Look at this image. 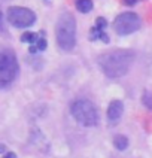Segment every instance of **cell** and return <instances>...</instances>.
Instances as JSON below:
<instances>
[{
	"mask_svg": "<svg viewBox=\"0 0 152 158\" xmlns=\"http://www.w3.org/2000/svg\"><path fill=\"white\" fill-rule=\"evenodd\" d=\"M142 102L148 109H152V93L145 91V94H143V97H142Z\"/></svg>",
	"mask_w": 152,
	"mask_h": 158,
	"instance_id": "obj_13",
	"label": "cell"
},
{
	"mask_svg": "<svg viewBox=\"0 0 152 158\" xmlns=\"http://www.w3.org/2000/svg\"><path fill=\"white\" fill-rule=\"evenodd\" d=\"M8 21L17 28H27L36 23V14L24 6H10L6 14Z\"/></svg>",
	"mask_w": 152,
	"mask_h": 158,
	"instance_id": "obj_5",
	"label": "cell"
},
{
	"mask_svg": "<svg viewBox=\"0 0 152 158\" xmlns=\"http://www.w3.org/2000/svg\"><path fill=\"white\" fill-rule=\"evenodd\" d=\"M113 145H115V148L118 151H125L128 148V139L122 134H118V136L113 137Z\"/></svg>",
	"mask_w": 152,
	"mask_h": 158,
	"instance_id": "obj_11",
	"label": "cell"
},
{
	"mask_svg": "<svg viewBox=\"0 0 152 158\" xmlns=\"http://www.w3.org/2000/svg\"><path fill=\"white\" fill-rule=\"evenodd\" d=\"M140 27H142V19L134 12H124V14L118 15L113 23L115 31L121 36L131 35L134 31H137Z\"/></svg>",
	"mask_w": 152,
	"mask_h": 158,
	"instance_id": "obj_6",
	"label": "cell"
},
{
	"mask_svg": "<svg viewBox=\"0 0 152 158\" xmlns=\"http://www.w3.org/2000/svg\"><path fill=\"white\" fill-rule=\"evenodd\" d=\"M75 5H76V9H78L79 12H82V14L91 12V10H92V6H94L92 0H76Z\"/></svg>",
	"mask_w": 152,
	"mask_h": 158,
	"instance_id": "obj_9",
	"label": "cell"
},
{
	"mask_svg": "<svg viewBox=\"0 0 152 158\" xmlns=\"http://www.w3.org/2000/svg\"><path fill=\"white\" fill-rule=\"evenodd\" d=\"M70 114L76 119V123L84 127H94L98 124L97 107L87 98L75 100L70 105Z\"/></svg>",
	"mask_w": 152,
	"mask_h": 158,
	"instance_id": "obj_3",
	"label": "cell"
},
{
	"mask_svg": "<svg viewBox=\"0 0 152 158\" xmlns=\"http://www.w3.org/2000/svg\"><path fill=\"white\" fill-rule=\"evenodd\" d=\"M124 114V103L121 100H112L109 103V107H107V119L109 123L115 124L119 121V118Z\"/></svg>",
	"mask_w": 152,
	"mask_h": 158,
	"instance_id": "obj_8",
	"label": "cell"
},
{
	"mask_svg": "<svg viewBox=\"0 0 152 158\" xmlns=\"http://www.w3.org/2000/svg\"><path fill=\"white\" fill-rule=\"evenodd\" d=\"M107 26V21L106 18L103 17H98L97 19H96V24H94V27L91 28V31H89V40H103L105 44H109V36H107V33L105 31V28H106Z\"/></svg>",
	"mask_w": 152,
	"mask_h": 158,
	"instance_id": "obj_7",
	"label": "cell"
},
{
	"mask_svg": "<svg viewBox=\"0 0 152 158\" xmlns=\"http://www.w3.org/2000/svg\"><path fill=\"white\" fill-rule=\"evenodd\" d=\"M3 158H17V154H15V152H6V154L3 155Z\"/></svg>",
	"mask_w": 152,
	"mask_h": 158,
	"instance_id": "obj_16",
	"label": "cell"
},
{
	"mask_svg": "<svg viewBox=\"0 0 152 158\" xmlns=\"http://www.w3.org/2000/svg\"><path fill=\"white\" fill-rule=\"evenodd\" d=\"M0 152L3 154V152H6V146H3V145H0Z\"/></svg>",
	"mask_w": 152,
	"mask_h": 158,
	"instance_id": "obj_17",
	"label": "cell"
},
{
	"mask_svg": "<svg viewBox=\"0 0 152 158\" xmlns=\"http://www.w3.org/2000/svg\"><path fill=\"white\" fill-rule=\"evenodd\" d=\"M133 57L134 54L128 49H113L100 55L98 66L107 78L116 79L127 75L133 63Z\"/></svg>",
	"mask_w": 152,
	"mask_h": 158,
	"instance_id": "obj_1",
	"label": "cell"
},
{
	"mask_svg": "<svg viewBox=\"0 0 152 158\" xmlns=\"http://www.w3.org/2000/svg\"><path fill=\"white\" fill-rule=\"evenodd\" d=\"M35 46H36V49H37V51H45V49H46L48 44H46V39H45L43 31H40V37H39V40H37V44H36Z\"/></svg>",
	"mask_w": 152,
	"mask_h": 158,
	"instance_id": "obj_12",
	"label": "cell"
},
{
	"mask_svg": "<svg viewBox=\"0 0 152 158\" xmlns=\"http://www.w3.org/2000/svg\"><path fill=\"white\" fill-rule=\"evenodd\" d=\"M17 55L10 49H0V88H8L18 76Z\"/></svg>",
	"mask_w": 152,
	"mask_h": 158,
	"instance_id": "obj_4",
	"label": "cell"
},
{
	"mask_svg": "<svg viewBox=\"0 0 152 158\" xmlns=\"http://www.w3.org/2000/svg\"><path fill=\"white\" fill-rule=\"evenodd\" d=\"M40 37V33H33V31H26L21 35V42L24 44H30V45H36L37 40Z\"/></svg>",
	"mask_w": 152,
	"mask_h": 158,
	"instance_id": "obj_10",
	"label": "cell"
},
{
	"mask_svg": "<svg viewBox=\"0 0 152 158\" xmlns=\"http://www.w3.org/2000/svg\"><path fill=\"white\" fill-rule=\"evenodd\" d=\"M0 33H6V26H5V15L0 10Z\"/></svg>",
	"mask_w": 152,
	"mask_h": 158,
	"instance_id": "obj_14",
	"label": "cell"
},
{
	"mask_svg": "<svg viewBox=\"0 0 152 158\" xmlns=\"http://www.w3.org/2000/svg\"><path fill=\"white\" fill-rule=\"evenodd\" d=\"M124 2V5H127V6H133V5H136L139 0H122Z\"/></svg>",
	"mask_w": 152,
	"mask_h": 158,
	"instance_id": "obj_15",
	"label": "cell"
},
{
	"mask_svg": "<svg viewBox=\"0 0 152 158\" xmlns=\"http://www.w3.org/2000/svg\"><path fill=\"white\" fill-rule=\"evenodd\" d=\"M57 45L63 51H72L76 45V19L70 12H63L55 24Z\"/></svg>",
	"mask_w": 152,
	"mask_h": 158,
	"instance_id": "obj_2",
	"label": "cell"
}]
</instances>
